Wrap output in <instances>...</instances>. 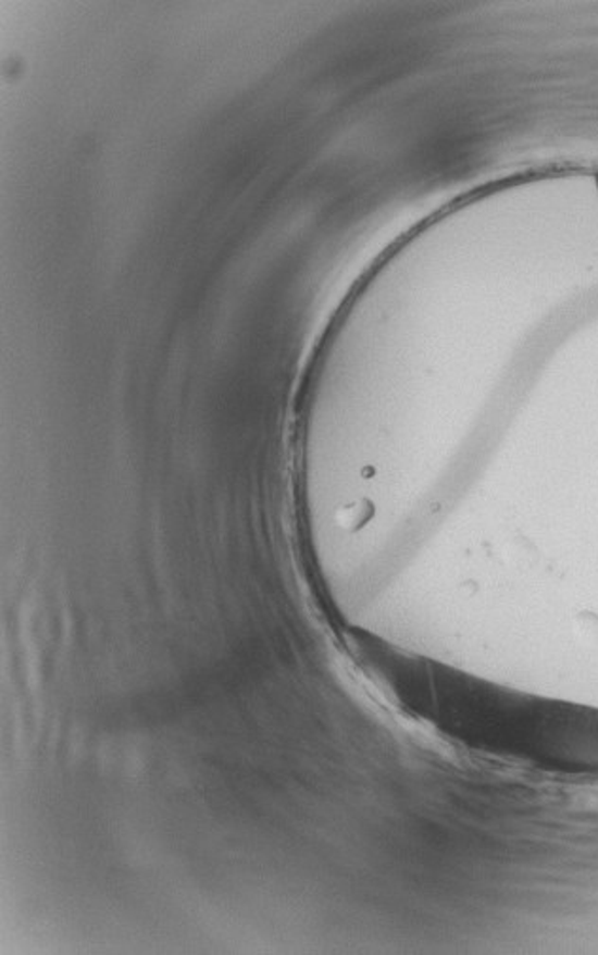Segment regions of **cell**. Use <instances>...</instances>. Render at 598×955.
I'll use <instances>...</instances> for the list:
<instances>
[{"label":"cell","mask_w":598,"mask_h":955,"mask_svg":"<svg viewBox=\"0 0 598 955\" xmlns=\"http://www.w3.org/2000/svg\"><path fill=\"white\" fill-rule=\"evenodd\" d=\"M483 429V426H482ZM487 429H502V426H487ZM503 429H515V426L503 425Z\"/></svg>","instance_id":"obj_1"}]
</instances>
